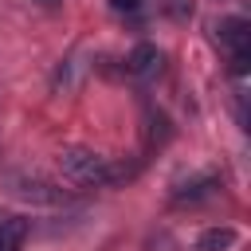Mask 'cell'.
<instances>
[{
    "label": "cell",
    "instance_id": "1",
    "mask_svg": "<svg viewBox=\"0 0 251 251\" xmlns=\"http://www.w3.org/2000/svg\"><path fill=\"white\" fill-rule=\"evenodd\" d=\"M59 169L71 184H82V188H102V184L118 180V169L110 165V157H102L86 145H67L59 153Z\"/></svg>",
    "mask_w": 251,
    "mask_h": 251
},
{
    "label": "cell",
    "instance_id": "2",
    "mask_svg": "<svg viewBox=\"0 0 251 251\" xmlns=\"http://www.w3.org/2000/svg\"><path fill=\"white\" fill-rule=\"evenodd\" d=\"M8 192L16 200H27V204H67V192L43 176H31V173H12L8 176Z\"/></svg>",
    "mask_w": 251,
    "mask_h": 251
},
{
    "label": "cell",
    "instance_id": "3",
    "mask_svg": "<svg viewBox=\"0 0 251 251\" xmlns=\"http://www.w3.org/2000/svg\"><path fill=\"white\" fill-rule=\"evenodd\" d=\"M212 31H216V39H220V43L231 51V59L251 51V24H247L243 16H227V20H220Z\"/></svg>",
    "mask_w": 251,
    "mask_h": 251
},
{
    "label": "cell",
    "instance_id": "4",
    "mask_svg": "<svg viewBox=\"0 0 251 251\" xmlns=\"http://www.w3.org/2000/svg\"><path fill=\"white\" fill-rule=\"evenodd\" d=\"M161 67H165V55H161L157 43H137V47L129 51V59H126V71H129L133 78H141V82L157 78Z\"/></svg>",
    "mask_w": 251,
    "mask_h": 251
},
{
    "label": "cell",
    "instance_id": "5",
    "mask_svg": "<svg viewBox=\"0 0 251 251\" xmlns=\"http://www.w3.org/2000/svg\"><path fill=\"white\" fill-rule=\"evenodd\" d=\"M24 239H27V220H24V216L0 220V251H20Z\"/></svg>",
    "mask_w": 251,
    "mask_h": 251
},
{
    "label": "cell",
    "instance_id": "6",
    "mask_svg": "<svg viewBox=\"0 0 251 251\" xmlns=\"http://www.w3.org/2000/svg\"><path fill=\"white\" fill-rule=\"evenodd\" d=\"M235 243V231L231 227H208L200 239H196V251H227Z\"/></svg>",
    "mask_w": 251,
    "mask_h": 251
},
{
    "label": "cell",
    "instance_id": "7",
    "mask_svg": "<svg viewBox=\"0 0 251 251\" xmlns=\"http://www.w3.org/2000/svg\"><path fill=\"white\" fill-rule=\"evenodd\" d=\"M212 188H216V180H212V176H200V180H192V184H180V188L173 192V200H176V204H184V200H200V196H208Z\"/></svg>",
    "mask_w": 251,
    "mask_h": 251
},
{
    "label": "cell",
    "instance_id": "8",
    "mask_svg": "<svg viewBox=\"0 0 251 251\" xmlns=\"http://www.w3.org/2000/svg\"><path fill=\"white\" fill-rule=\"evenodd\" d=\"M161 12H165L169 20H176V24H184V20H192L196 0H161Z\"/></svg>",
    "mask_w": 251,
    "mask_h": 251
},
{
    "label": "cell",
    "instance_id": "9",
    "mask_svg": "<svg viewBox=\"0 0 251 251\" xmlns=\"http://www.w3.org/2000/svg\"><path fill=\"white\" fill-rule=\"evenodd\" d=\"M141 8V0H110V12H118V16H133Z\"/></svg>",
    "mask_w": 251,
    "mask_h": 251
},
{
    "label": "cell",
    "instance_id": "10",
    "mask_svg": "<svg viewBox=\"0 0 251 251\" xmlns=\"http://www.w3.org/2000/svg\"><path fill=\"white\" fill-rule=\"evenodd\" d=\"M39 4H59V0H39Z\"/></svg>",
    "mask_w": 251,
    "mask_h": 251
}]
</instances>
